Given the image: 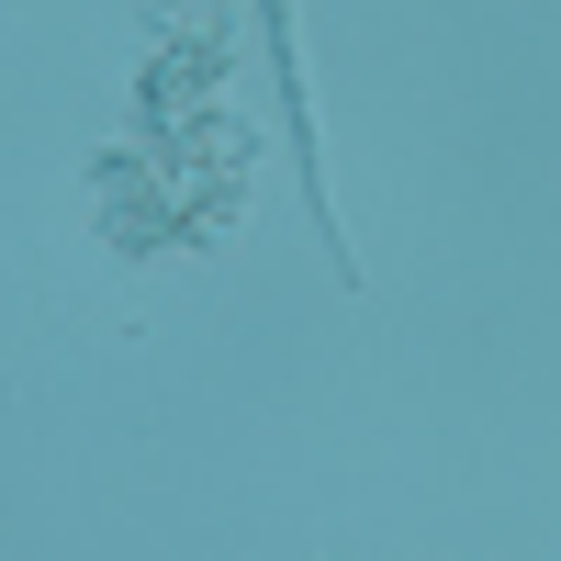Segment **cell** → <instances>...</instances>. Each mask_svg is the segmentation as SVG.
<instances>
[{
	"label": "cell",
	"instance_id": "obj_1",
	"mask_svg": "<svg viewBox=\"0 0 561 561\" xmlns=\"http://www.w3.org/2000/svg\"><path fill=\"white\" fill-rule=\"evenodd\" d=\"M259 23H270V57H280V113H293V169H304V192H314V214H325V169H314V113H304V68H293V0H259ZM325 248H337V270H348V237H337V214H325ZM359 280V270H348Z\"/></svg>",
	"mask_w": 561,
	"mask_h": 561
}]
</instances>
